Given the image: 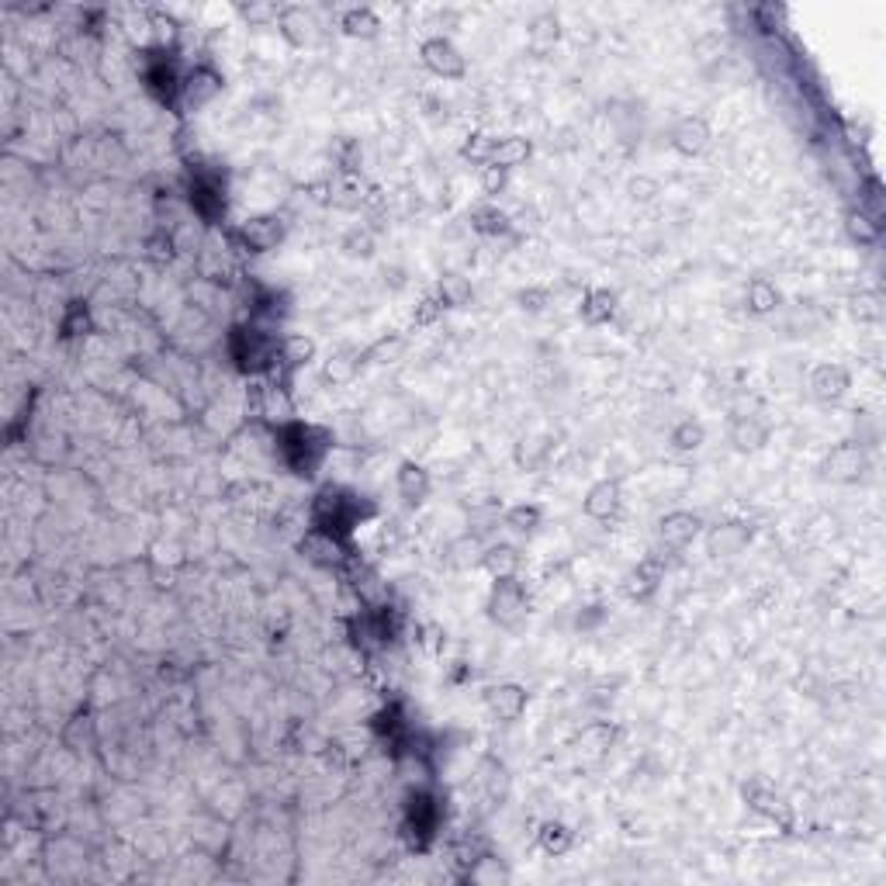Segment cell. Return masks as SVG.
Here are the masks:
<instances>
[{
	"label": "cell",
	"mask_w": 886,
	"mask_h": 886,
	"mask_svg": "<svg viewBox=\"0 0 886 886\" xmlns=\"http://www.w3.org/2000/svg\"><path fill=\"white\" fill-rule=\"evenodd\" d=\"M482 555H485V544H482V537L478 534H461V537H453L451 544H447V565L451 568H457V572H471V568H482Z\"/></svg>",
	"instance_id": "ac0fdd59"
},
{
	"label": "cell",
	"mask_w": 886,
	"mask_h": 886,
	"mask_svg": "<svg viewBox=\"0 0 886 886\" xmlns=\"http://www.w3.org/2000/svg\"><path fill=\"white\" fill-rule=\"evenodd\" d=\"M613 738H616L613 724H606V720H596V724H589V728H582V734H578L575 748H578V755H582V759L596 762V759H603V755L609 751Z\"/></svg>",
	"instance_id": "7402d4cb"
},
{
	"label": "cell",
	"mask_w": 886,
	"mask_h": 886,
	"mask_svg": "<svg viewBox=\"0 0 886 886\" xmlns=\"http://www.w3.org/2000/svg\"><path fill=\"white\" fill-rule=\"evenodd\" d=\"M180 80H184V76H177L174 63H167V59H157V63L146 70V87L153 90L159 101H174V97H180Z\"/></svg>",
	"instance_id": "cb8c5ba5"
},
{
	"label": "cell",
	"mask_w": 886,
	"mask_h": 886,
	"mask_svg": "<svg viewBox=\"0 0 886 886\" xmlns=\"http://www.w3.org/2000/svg\"><path fill=\"white\" fill-rule=\"evenodd\" d=\"M880 232H883V229L876 226V222H869L862 211H851V215H849V236L855 239V243H862V246L876 243V239H880Z\"/></svg>",
	"instance_id": "f6af8a7d"
},
{
	"label": "cell",
	"mask_w": 886,
	"mask_h": 886,
	"mask_svg": "<svg viewBox=\"0 0 886 886\" xmlns=\"http://www.w3.org/2000/svg\"><path fill=\"white\" fill-rule=\"evenodd\" d=\"M361 516V505L353 495H347L343 488H322L312 503V523L315 530H330L336 537H343L353 530V523Z\"/></svg>",
	"instance_id": "6da1fadb"
},
{
	"label": "cell",
	"mask_w": 886,
	"mask_h": 886,
	"mask_svg": "<svg viewBox=\"0 0 886 886\" xmlns=\"http://www.w3.org/2000/svg\"><path fill=\"white\" fill-rule=\"evenodd\" d=\"M613 312H616V295L606 291V288H596V291H589L586 301H582V319H586L589 326H603V322H609Z\"/></svg>",
	"instance_id": "f546056e"
},
{
	"label": "cell",
	"mask_w": 886,
	"mask_h": 886,
	"mask_svg": "<svg viewBox=\"0 0 886 886\" xmlns=\"http://www.w3.org/2000/svg\"><path fill=\"white\" fill-rule=\"evenodd\" d=\"M668 443L682 453L699 451V447L707 443V430H703V423H696V419H682L676 430L668 433Z\"/></svg>",
	"instance_id": "8d00e7d4"
},
{
	"label": "cell",
	"mask_w": 886,
	"mask_h": 886,
	"mask_svg": "<svg viewBox=\"0 0 886 886\" xmlns=\"http://www.w3.org/2000/svg\"><path fill=\"white\" fill-rule=\"evenodd\" d=\"M523 565V555L513 547V544H488L485 555H482V568H485L492 578H516Z\"/></svg>",
	"instance_id": "ffe728a7"
},
{
	"label": "cell",
	"mask_w": 886,
	"mask_h": 886,
	"mask_svg": "<svg viewBox=\"0 0 886 886\" xmlns=\"http://www.w3.org/2000/svg\"><path fill=\"white\" fill-rule=\"evenodd\" d=\"M191 205L205 222H215V219L226 211V194H222V188H219L215 180H194Z\"/></svg>",
	"instance_id": "603a6c76"
},
{
	"label": "cell",
	"mask_w": 886,
	"mask_h": 886,
	"mask_svg": "<svg viewBox=\"0 0 886 886\" xmlns=\"http://www.w3.org/2000/svg\"><path fill=\"white\" fill-rule=\"evenodd\" d=\"M869 471V453L862 443H838L828 457H824V474L831 478V482H838V485H851V482H859L862 474Z\"/></svg>",
	"instance_id": "5b68a950"
},
{
	"label": "cell",
	"mask_w": 886,
	"mask_h": 886,
	"mask_svg": "<svg viewBox=\"0 0 886 886\" xmlns=\"http://www.w3.org/2000/svg\"><path fill=\"white\" fill-rule=\"evenodd\" d=\"M343 250H347L350 257H371L374 253V239H371V232L353 229L347 239H343Z\"/></svg>",
	"instance_id": "f907efd6"
},
{
	"label": "cell",
	"mask_w": 886,
	"mask_h": 886,
	"mask_svg": "<svg viewBox=\"0 0 886 886\" xmlns=\"http://www.w3.org/2000/svg\"><path fill=\"white\" fill-rule=\"evenodd\" d=\"M720 53H724V36H717V32H707L693 42V56L699 63H713Z\"/></svg>",
	"instance_id": "bcb514c9"
},
{
	"label": "cell",
	"mask_w": 886,
	"mask_h": 886,
	"mask_svg": "<svg viewBox=\"0 0 886 886\" xmlns=\"http://www.w3.org/2000/svg\"><path fill=\"white\" fill-rule=\"evenodd\" d=\"M402 353H405V340L402 336H382L374 347L364 350V364L371 361V364H395V361H402Z\"/></svg>",
	"instance_id": "f35d334b"
},
{
	"label": "cell",
	"mask_w": 886,
	"mask_h": 886,
	"mask_svg": "<svg viewBox=\"0 0 886 886\" xmlns=\"http://www.w3.org/2000/svg\"><path fill=\"white\" fill-rule=\"evenodd\" d=\"M63 745L73 748V751H80L84 745H94V720L90 717H73L66 730H63Z\"/></svg>",
	"instance_id": "60d3db41"
},
{
	"label": "cell",
	"mask_w": 886,
	"mask_h": 886,
	"mask_svg": "<svg viewBox=\"0 0 886 886\" xmlns=\"http://www.w3.org/2000/svg\"><path fill=\"white\" fill-rule=\"evenodd\" d=\"M485 789H488V797H492V799L505 797V789H509V776H505L503 765H495V762L485 765Z\"/></svg>",
	"instance_id": "c3c4849f"
},
{
	"label": "cell",
	"mask_w": 886,
	"mask_h": 886,
	"mask_svg": "<svg viewBox=\"0 0 886 886\" xmlns=\"http://www.w3.org/2000/svg\"><path fill=\"white\" fill-rule=\"evenodd\" d=\"M395 485H399V495L405 499V503L419 505V503H426V495H430V488H433V478H430V471L423 468V464H416V461H402L399 474H395Z\"/></svg>",
	"instance_id": "e0dca14e"
},
{
	"label": "cell",
	"mask_w": 886,
	"mask_h": 886,
	"mask_svg": "<svg viewBox=\"0 0 886 886\" xmlns=\"http://www.w3.org/2000/svg\"><path fill=\"white\" fill-rule=\"evenodd\" d=\"M149 25L157 28L159 42H174L177 38V21L167 18V15H149Z\"/></svg>",
	"instance_id": "11a10c76"
},
{
	"label": "cell",
	"mask_w": 886,
	"mask_h": 886,
	"mask_svg": "<svg viewBox=\"0 0 886 886\" xmlns=\"http://www.w3.org/2000/svg\"><path fill=\"white\" fill-rule=\"evenodd\" d=\"M557 38H561V21L555 18V15H540V18H534L530 25H526V46H530V53H551L557 46Z\"/></svg>",
	"instance_id": "d4e9b609"
},
{
	"label": "cell",
	"mask_w": 886,
	"mask_h": 886,
	"mask_svg": "<svg viewBox=\"0 0 886 886\" xmlns=\"http://www.w3.org/2000/svg\"><path fill=\"white\" fill-rule=\"evenodd\" d=\"M298 551L309 557L312 565H322V568H340V565L350 557L343 537H336V534H330V530H315V526L301 537Z\"/></svg>",
	"instance_id": "52a82bcc"
},
{
	"label": "cell",
	"mask_w": 886,
	"mask_h": 886,
	"mask_svg": "<svg viewBox=\"0 0 886 886\" xmlns=\"http://www.w3.org/2000/svg\"><path fill=\"white\" fill-rule=\"evenodd\" d=\"M419 56H423V66L433 73V76H443V80H461V76L468 73V59H464V53L453 46L451 38H443V36L426 38V42L419 46Z\"/></svg>",
	"instance_id": "277c9868"
},
{
	"label": "cell",
	"mask_w": 886,
	"mask_h": 886,
	"mask_svg": "<svg viewBox=\"0 0 886 886\" xmlns=\"http://www.w3.org/2000/svg\"><path fill=\"white\" fill-rule=\"evenodd\" d=\"M520 301H523V309H530V312H540V309L547 305V291H544V288H530V291H520Z\"/></svg>",
	"instance_id": "9f6ffc18"
},
{
	"label": "cell",
	"mask_w": 886,
	"mask_h": 886,
	"mask_svg": "<svg viewBox=\"0 0 886 886\" xmlns=\"http://www.w3.org/2000/svg\"><path fill=\"white\" fill-rule=\"evenodd\" d=\"M630 592L634 596H647V592H655L658 589V582H661V565L658 561H644V565H637V572L630 575Z\"/></svg>",
	"instance_id": "7bdbcfd3"
},
{
	"label": "cell",
	"mask_w": 886,
	"mask_h": 886,
	"mask_svg": "<svg viewBox=\"0 0 886 886\" xmlns=\"http://www.w3.org/2000/svg\"><path fill=\"white\" fill-rule=\"evenodd\" d=\"M239 239L250 253H270L284 239V222L278 215H253L239 226Z\"/></svg>",
	"instance_id": "30bf717a"
},
{
	"label": "cell",
	"mask_w": 886,
	"mask_h": 886,
	"mask_svg": "<svg viewBox=\"0 0 886 886\" xmlns=\"http://www.w3.org/2000/svg\"><path fill=\"white\" fill-rule=\"evenodd\" d=\"M278 28H280V36L288 38V42H291L295 49H305V46H312L319 21H315L312 11H305V7L291 4V7H280Z\"/></svg>",
	"instance_id": "4fadbf2b"
},
{
	"label": "cell",
	"mask_w": 886,
	"mask_h": 886,
	"mask_svg": "<svg viewBox=\"0 0 886 886\" xmlns=\"http://www.w3.org/2000/svg\"><path fill=\"white\" fill-rule=\"evenodd\" d=\"M859 211L866 215L869 222H876V226L883 229V219H886V198H883V184H880L876 177H869L866 184H862V194H859Z\"/></svg>",
	"instance_id": "d6a6232c"
},
{
	"label": "cell",
	"mask_w": 886,
	"mask_h": 886,
	"mask_svg": "<svg viewBox=\"0 0 886 886\" xmlns=\"http://www.w3.org/2000/svg\"><path fill=\"white\" fill-rule=\"evenodd\" d=\"M745 797H748V803L759 810V814H765V817H772V820H779L782 828L789 824V810L782 807V799L779 797H772V793H765V789H759V786H751V789H745Z\"/></svg>",
	"instance_id": "74e56055"
},
{
	"label": "cell",
	"mask_w": 886,
	"mask_h": 886,
	"mask_svg": "<svg viewBox=\"0 0 886 886\" xmlns=\"http://www.w3.org/2000/svg\"><path fill=\"white\" fill-rule=\"evenodd\" d=\"M807 388L817 402H841L849 395L851 388V374L849 367L841 364H817L807 378Z\"/></svg>",
	"instance_id": "8fae6325"
},
{
	"label": "cell",
	"mask_w": 886,
	"mask_h": 886,
	"mask_svg": "<svg viewBox=\"0 0 886 886\" xmlns=\"http://www.w3.org/2000/svg\"><path fill=\"white\" fill-rule=\"evenodd\" d=\"M855 315H859V319H869V322H872V319H880V315H883V309H880V298H876V295H859V298H855Z\"/></svg>",
	"instance_id": "db71d44e"
},
{
	"label": "cell",
	"mask_w": 886,
	"mask_h": 886,
	"mask_svg": "<svg viewBox=\"0 0 886 886\" xmlns=\"http://www.w3.org/2000/svg\"><path fill=\"white\" fill-rule=\"evenodd\" d=\"M468 880L478 886H505L509 880H513V872H509V866H505L503 859H495V855H478V859L468 866Z\"/></svg>",
	"instance_id": "484cf974"
},
{
	"label": "cell",
	"mask_w": 886,
	"mask_h": 886,
	"mask_svg": "<svg viewBox=\"0 0 886 886\" xmlns=\"http://www.w3.org/2000/svg\"><path fill=\"white\" fill-rule=\"evenodd\" d=\"M471 226L478 229L482 236H499V232H505V229H509V215H505V211H499L495 205H485V209H474V215H471Z\"/></svg>",
	"instance_id": "ab89813d"
},
{
	"label": "cell",
	"mask_w": 886,
	"mask_h": 886,
	"mask_svg": "<svg viewBox=\"0 0 886 886\" xmlns=\"http://www.w3.org/2000/svg\"><path fill=\"white\" fill-rule=\"evenodd\" d=\"M488 616L492 624H499L503 630H520L530 616V603H526V589L516 578H495L492 596H488Z\"/></svg>",
	"instance_id": "7a4b0ae2"
},
{
	"label": "cell",
	"mask_w": 886,
	"mask_h": 886,
	"mask_svg": "<svg viewBox=\"0 0 886 886\" xmlns=\"http://www.w3.org/2000/svg\"><path fill=\"white\" fill-rule=\"evenodd\" d=\"M315 357V343L309 336H284L278 350V361L288 367H305Z\"/></svg>",
	"instance_id": "836d02e7"
},
{
	"label": "cell",
	"mask_w": 886,
	"mask_h": 886,
	"mask_svg": "<svg viewBox=\"0 0 886 886\" xmlns=\"http://www.w3.org/2000/svg\"><path fill=\"white\" fill-rule=\"evenodd\" d=\"M526 703H530V693L523 689L520 682H499V686H488L485 689V707L495 720L503 724H513L526 713Z\"/></svg>",
	"instance_id": "ba28073f"
},
{
	"label": "cell",
	"mask_w": 886,
	"mask_h": 886,
	"mask_svg": "<svg viewBox=\"0 0 886 886\" xmlns=\"http://www.w3.org/2000/svg\"><path fill=\"white\" fill-rule=\"evenodd\" d=\"M655 194H658V180H651V177H634L630 180V198L634 201H655Z\"/></svg>",
	"instance_id": "f5cc1de1"
},
{
	"label": "cell",
	"mask_w": 886,
	"mask_h": 886,
	"mask_svg": "<svg viewBox=\"0 0 886 886\" xmlns=\"http://www.w3.org/2000/svg\"><path fill=\"white\" fill-rule=\"evenodd\" d=\"M90 330V319H87V309L84 305H73L70 315L63 319V336H80V332Z\"/></svg>",
	"instance_id": "816d5d0a"
},
{
	"label": "cell",
	"mask_w": 886,
	"mask_h": 886,
	"mask_svg": "<svg viewBox=\"0 0 886 886\" xmlns=\"http://www.w3.org/2000/svg\"><path fill=\"white\" fill-rule=\"evenodd\" d=\"M336 209H357L361 201H364V188L353 180V177H343V180H336L332 184V198H330Z\"/></svg>",
	"instance_id": "b9f144b4"
},
{
	"label": "cell",
	"mask_w": 886,
	"mask_h": 886,
	"mask_svg": "<svg viewBox=\"0 0 886 886\" xmlns=\"http://www.w3.org/2000/svg\"><path fill=\"white\" fill-rule=\"evenodd\" d=\"M505 184H509V170H503V167H492V163H485V167H482V191H485L488 198L503 194Z\"/></svg>",
	"instance_id": "7dc6e473"
},
{
	"label": "cell",
	"mask_w": 886,
	"mask_h": 886,
	"mask_svg": "<svg viewBox=\"0 0 886 886\" xmlns=\"http://www.w3.org/2000/svg\"><path fill=\"white\" fill-rule=\"evenodd\" d=\"M745 301H748V312H751V315H769V312H776V305H779V288H776L772 280L755 278V280H751V284H748Z\"/></svg>",
	"instance_id": "f1b7e54d"
},
{
	"label": "cell",
	"mask_w": 886,
	"mask_h": 886,
	"mask_svg": "<svg viewBox=\"0 0 886 886\" xmlns=\"http://www.w3.org/2000/svg\"><path fill=\"white\" fill-rule=\"evenodd\" d=\"M239 15L250 25H270V21L280 18V7L270 4V0H250V4H239Z\"/></svg>",
	"instance_id": "ee69618b"
},
{
	"label": "cell",
	"mask_w": 886,
	"mask_h": 886,
	"mask_svg": "<svg viewBox=\"0 0 886 886\" xmlns=\"http://www.w3.org/2000/svg\"><path fill=\"white\" fill-rule=\"evenodd\" d=\"M540 520H544V509L534 503H520L503 513V523L509 530H516V534H534L540 526Z\"/></svg>",
	"instance_id": "e575fe53"
},
{
	"label": "cell",
	"mask_w": 886,
	"mask_h": 886,
	"mask_svg": "<svg viewBox=\"0 0 886 886\" xmlns=\"http://www.w3.org/2000/svg\"><path fill=\"white\" fill-rule=\"evenodd\" d=\"M730 443L738 451H762L769 443V426L759 416H734L730 423Z\"/></svg>",
	"instance_id": "44dd1931"
},
{
	"label": "cell",
	"mask_w": 886,
	"mask_h": 886,
	"mask_svg": "<svg viewBox=\"0 0 886 886\" xmlns=\"http://www.w3.org/2000/svg\"><path fill=\"white\" fill-rule=\"evenodd\" d=\"M699 526H703V520H699L696 513L676 509V513L661 516L658 537H661V544H665V547H686V544H693V540L699 537Z\"/></svg>",
	"instance_id": "5bb4252c"
},
{
	"label": "cell",
	"mask_w": 886,
	"mask_h": 886,
	"mask_svg": "<svg viewBox=\"0 0 886 886\" xmlns=\"http://www.w3.org/2000/svg\"><path fill=\"white\" fill-rule=\"evenodd\" d=\"M361 364H364V353L361 350H340V353H332L330 361H326V382L332 384H343V382H353L357 378V371H361Z\"/></svg>",
	"instance_id": "83f0119b"
},
{
	"label": "cell",
	"mask_w": 886,
	"mask_h": 886,
	"mask_svg": "<svg viewBox=\"0 0 886 886\" xmlns=\"http://www.w3.org/2000/svg\"><path fill=\"white\" fill-rule=\"evenodd\" d=\"M278 350H280V340H274V336H267L260 330L232 332V361L239 364V371H250V374L270 371V367L278 364Z\"/></svg>",
	"instance_id": "3957f363"
},
{
	"label": "cell",
	"mask_w": 886,
	"mask_h": 886,
	"mask_svg": "<svg viewBox=\"0 0 886 886\" xmlns=\"http://www.w3.org/2000/svg\"><path fill=\"white\" fill-rule=\"evenodd\" d=\"M582 509H586V516H592V520H613L616 509H620V482H616V478L596 482V485L586 492Z\"/></svg>",
	"instance_id": "2e32d148"
},
{
	"label": "cell",
	"mask_w": 886,
	"mask_h": 886,
	"mask_svg": "<svg viewBox=\"0 0 886 886\" xmlns=\"http://www.w3.org/2000/svg\"><path fill=\"white\" fill-rule=\"evenodd\" d=\"M751 526L741 520H728V523H717L710 534H707V555L710 557H738L748 551V544H751Z\"/></svg>",
	"instance_id": "9c48e42d"
},
{
	"label": "cell",
	"mask_w": 886,
	"mask_h": 886,
	"mask_svg": "<svg viewBox=\"0 0 886 886\" xmlns=\"http://www.w3.org/2000/svg\"><path fill=\"white\" fill-rule=\"evenodd\" d=\"M572 841H575V834L568 831V824H561V820H544L540 824V831H537V845L547 855H565V851L572 849Z\"/></svg>",
	"instance_id": "1f68e13d"
},
{
	"label": "cell",
	"mask_w": 886,
	"mask_h": 886,
	"mask_svg": "<svg viewBox=\"0 0 886 886\" xmlns=\"http://www.w3.org/2000/svg\"><path fill=\"white\" fill-rule=\"evenodd\" d=\"M340 28H343L350 38H374L378 36V28H382V18H378L371 7H350L347 15L340 18Z\"/></svg>",
	"instance_id": "4dcf8cb0"
},
{
	"label": "cell",
	"mask_w": 886,
	"mask_h": 886,
	"mask_svg": "<svg viewBox=\"0 0 886 886\" xmlns=\"http://www.w3.org/2000/svg\"><path fill=\"white\" fill-rule=\"evenodd\" d=\"M222 94V73L211 66H194L184 80H180V105L184 111H198V107L211 105Z\"/></svg>",
	"instance_id": "8992f818"
},
{
	"label": "cell",
	"mask_w": 886,
	"mask_h": 886,
	"mask_svg": "<svg viewBox=\"0 0 886 886\" xmlns=\"http://www.w3.org/2000/svg\"><path fill=\"white\" fill-rule=\"evenodd\" d=\"M668 139H672V149H676L678 157H699L713 139L710 122L699 118V115H686V118H678L672 125V136Z\"/></svg>",
	"instance_id": "7c38bea8"
},
{
	"label": "cell",
	"mask_w": 886,
	"mask_h": 886,
	"mask_svg": "<svg viewBox=\"0 0 886 886\" xmlns=\"http://www.w3.org/2000/svg\"><path fill=\"white\" fill-rule=\"evenodd\" d=\"M544 453H547L544 440H523L520 451H516V461H520V468H534V464L544 461Z\"/></svg>",
	"instance_id": "681fc988"
},
{
	"label": "cell",
	"mask_w": 886,
	"mask_h": 886,
	"mask_svg": "<svg viewBox=\"0 0 886 886\" xmlns=\"http://www.w3.org/2000/svg\"><path fill=\"white\" fill-rule=\"evenodd\" d=\"M471 301V280L461 274H443L440 278V305L443 309H464Z\"/></svg>",
	"instance_id": "d590c367"
},
{
	"label": "cell",
	"mask_w": 886,
	"mask_h": 886,
	"mask_svg": "<svg viewBox=\"0 0 886 886\" xmlns=\"http://www.w3.org/2000/svg\"><path fill=\"white\" fill-rule=\"evenodd\" d=\"M440 820V810H436V799L430 793H412L409 797V828H416L423 838H430Z\"/></svg>",
	"instance_id": "4316f807"
},
{
	"label": "cell",
	"mask_w": 886,
	"mask_h": 886,
	"mask_svg": "<svg viewBox=\"0 0 886 886\" xmlns=\"http://www.w3.org/2000/svg\"><path fill=\"white\" fill-rule=\"evenodd\" d=\"M534 153L530 139L523 136H505V139H492V149H488V163L492 167H503V170H516L520 163H526Z\"/></svg>",
	"instance_id": "d6986e66"
},
{
	"label": "cell",
	"mask_w": 886,
	"mask_h": 886,
	"mask_svg": "<svg viewBox=\"0 0 886 886\" xmlns=\"http://www.w3.org/2000/svg\"><path fill=\"white\" fill-rule=\"evenodd\" d=\"M257 412H260L263 419H270V423L280 430V426L295 423V402H291V395H288L284 384H267V388L257 392Z\"/></svg>",
	"instance_id": "9a60e30c"
}]
</instances>
